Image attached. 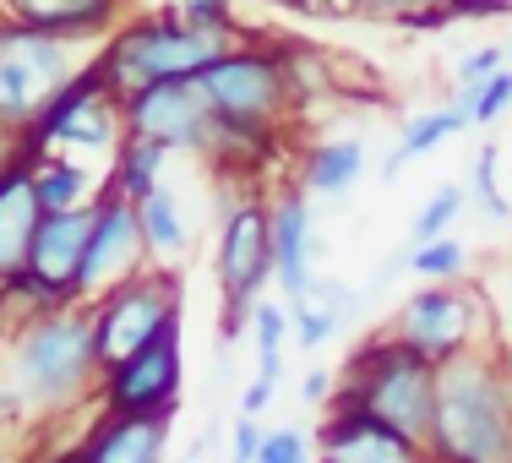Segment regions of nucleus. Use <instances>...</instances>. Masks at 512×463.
I'll return each instance as SVG.
<instances>
[{"label":"nucleus","instance_id":"obj_10","mask_svg":"<svg viewBox=\"0 0 512 463\" xmlns=\"http://www.w3.org/2000/svg\"><path fill=\"white\" fill-rule=\"evenodd\" d=\"M120 120H126V137L158 142L164 153L207 148V142H213V109H207L197 77L137 88L131 99H120Z\"/></svg>","mask_w":512,"mask_h":463},{"label":"nucleus","instance_id":"obj_13","mask_svg":"<svg viewBox=\"0 0 512 463\" xmlns=\"http://www.w3.org/2000/svg\"><path fill=\"white\" fill-rule=\"evenodd\" d=\"M474 306L463 289H447V284H431L398 311V344H409L414 355H425L431 365H447L469 349V333H474Z\"/></svg>","mask_w":512,"mask_h":463},{"label":"nucleus","instance_id":"obj_2","mask_svg":"<svg viewBox=\"0 0 512 463\" xmlns=\"http://www.w3.org/2000/svg\"><path fill=\"white\" fill-rule=\"evenodd\" d=\"M11 376H17V404L39 414L77 409L88 382L104 376L93 349V306L22 316L11 338Z\"/></svg>","mask_w":512,"mask_h":463},{"label":"nucleus","instance_id":"obj_17","mask_svg":"<svg viewBox=\"0 0 512 463\" xmlns=\"http://www.w3.org/2000/svg\"><path fill=\"white\" fill-rule=\"evenodd\" d=\"M164 442H169V420H158V414H109L88 436L77 463H158Z\"/></svg>","mask_w":512,"mask_h":463},{"label":"nucleus","instance_id":"obj_19","mask_svg":"<svg viewBox=\"0 0 512 463\" xmlns=\"http://www.w3.org/2000/svg\"><path fill=\"white\" fill-rule=\"evenodd\" d=\"M355 289H344V284H333V278H316V284L306 289V300H295V333H300V344L316 349V344H327V338L338 333V327L349 322V311H355Z\"/></svg>","mask_w":512,"mask_h":463},{"label":"nucleus","instance_id":"obj_27","mask_svg":"<svg viewBox=\"0 0 512 463\" xmlns=\"http://www.w3.org/2000/svg\"><path fill=\"white\" fill-rule=\"evenodd\" d=\"M507 104H512V66H502L491 82H480L474 93H458V109L469 115V126H491V120H502Z\"/></svg>","mask_w":512,"mask_h":463},{"label":"nucleus","instance_id":"obj_35","mask_svg":"<svg viewBox=\"0 0 512 463\" xmlns=\"http://www.w3.org/2000/svg\"><path fill=\"white\" fill-rule=\"evenodd\" d=\"M273 387H278V382H267V376H251V387L240 393V414H251V420H256V414L273 404Z\"/></svg>","mask_w":512,"mask_h":463},{"label":"nucleus","instance_id":"obj_9","mask_svg":"<svg viewBox=\"0 0 512 463\" xmlns=\"http://www.w3.org/2000/svg\"><path fill=\"white\" fill-rule=\"evenodd\" d=\"M218 284H224V333H240L256 311L262 284H273V207L235 202L218 240Z\"/></svg>","mask_w":512,"mask_h":463},{"label":"nucleus","instance_id":"obj_25","mask_svg":"<svg viewBox=\"0 0 512 463\" xmlns=\"http://www.w3.org/2000/svg\"><path fill=\"white\" fill-rule=\"evenodd\" d=\"M409 273L431 278V284H453V278L463 273V246L453 235L425 240V246H409Z\"/></svg>","mask_w":512,"mask_h":463},{"label":"nucleus","instance_id":"obj_31","mask_svg":"<svg viewBox=\"0 0 512 463\" xmlns=\"http://www.w3.org/2000/svg\"><path fill=\"white\" fill-rule=\"evenodd\" d=\"M474 197L485 202V213L491 218H507V202H502V191H496V148H480L474 153Z\"/></svg>","mask_w":512,"mask_h":463},{"label":"nucleus","instance_id":"obj_28","mask_svg":"<svg viewBox=\"0 0 512 463\" xmlns=\"http://www.w3.org/2000/svg\"><path fill=\"white\" fill-rule=\"evenodd\" d=\"M355 11H371V17H398L414 22V28H436V22L453 17L447 0H355Z\"/></svg>","mask_w":512,"mask_h":463},{"label":"nucleus","instance_id":"obj_4","mask_svg":"<svg viewBox=\"0 0 512 463\" xmlns=\"http://www.w3.org/2000/svg\"><path fill=\"white\" fill-rule=\"evenodd\" d=\"M224 50H229V39L191 33L186 22H180V11H153V17L131 22L126 33H115L93 66L104 71V82H109L115 99H131V93L148 88V82L202 77Z\"/></svg>","mask_w":512,"mask_h":463},{"label":"nucleus","instance_id":"obj_24","mask_svg":"<svg viewBox=\"0 0 512 463\" xmlns=\"http://www.w3.org/2000/svg\"><path fill=\"white\" fill-rule=\"evenodd\" d=\"M164 148L158 142H142V137H126L115 148V175L104 180L109 191H120L126 202H142V197H153L158 191V164H164Z\"/></svg>","mask_w":512,"mask_h":463},{"label":"nucleus","instance_id":"obj_7","mask_svg":"<svg viewBox=\"0 0 512 463\" xmlns=\"http://www.w3.org/2000/svg\"><path fill=\"white\" fill-rule=\"evenodd\" d=\"M213 126H235V131H267L278 126V115L289 109V82H284V60L278 50H224L213 66L197 77Z\"/></svg>","mask_w":512,"mask_h":463},{"label":"nucleus","instance_id":"obj_11","mask_svg":"<svg viewBox=\"0 0 512 463\" xmlns=\"http://www.w3.org/2000/svg\"><path fill=\"white\" fill-rule=\"evenodd\" d=\"M142 224H137V202H126L120 191H99L93 202V235L77 267V300H104L115 284H126L142 267Z\"/></svg>","mask_w":512,"mask_h":463},{"label":"nucleus","instance_id":"obj_32","mask_svg":"<svg viewBox=\"0 0 512 463\" xmlns=\"http://www.w3.org/2000/svg\"><path fill=\"white\" fill-rule=\"evenodd\" d=\"M311 458V447H306V436L300 431H267L262 436V447H256V463H306Z\"/></svg>","mask_w":512,"mask_h":463},{"label":"nucleus","instance_id":"obj_30","mask_svg":"<svg viewBox=\"0 0 512 463\" xmlns=\"http://www.w3.org/2000/svg\"><path fill=\"white\" fill-rule=\"evenodd\" d=\"M502 66H507V55H502V50H469V55H463L458 66H453V77H458V93H474L480 82H491Z\"/></svg>","mask_w":512,"mask_h":463},{"label":"nucleus","instance_id":"obj_14","mask_svg":"<svg viewBox=\"0 0 512 463\" xmlns=\"http://www.w3.org/2000/svg\"><path fill=\"white\" fill-rule=\"evenodd\" d=\"M420 442H409L404 431H393L387 420L365 409H344L338 404L322 425V463H425Z\"/></svg>","mask_w":512,"mask_h":463},{"label":"nucleus","instance_id":"obj_1","mask_svg":"<svg viewBox=\"0 0 512 463\" xmlns=\"http://www.w3.org/2000/svg\"><path fill=\"white\" fill-rule=\"evenodd\" d=\"M425 453L442 463H512V365L463 349L436 365V414Z\"/></svg>","mask_w":512,"mask_h":463},{"label":"nucleus","instance_id":"obj_3","mask_svg":"<svg viewBox=\"0 0 512 463\" xmlns=\"http://www.w3.org/2000/svg\"><path fill=\"white\" fill-rule=\"evenodd\" d=\"M344 409H365L404 431L409 442H431V414H436V365L414 355L398 338H376L365 344L349 365V387L338 398Z\"/></svg>","mask_w":512,"mask_h":463},{"label":"nucleus","instance_id":"obj_39","mask_svg":"<svg viewBox=\"0 0 512 463\" xmlns=\"http://www.w3.org/2000/svg\"><path fill=\"white\" fill-rule=\"evenodd\" d=\"M507 66H512V55H507Z\"/></svg>","mask_w":512,"mask_h":463},{"label":"nucleus","instance_id":"obj_29","mask_svg":"<svg viewBox=\"0 0 512 463\" xmlns=\"http://www.w3.org/2000/svg\"><path fill=\"white\" fill-rule=\"evenodd\" d=\"M180 22L207 39H229V0H180Z\"/></svg>","mask_w":512,"mask_h":463},{"label":"nucleus","instance_id":"obj_5","mask_svg":"<svg viewBox=\"0 0 512 463\" xmlns=\"http://www.w3.org/2000/svg\"><path fill=\"white\" fill-rule=\"evenodd\" d=\"M180 327V284L169 267H137L126 284H115L93 306V349L99 371H115L120 360L142 355L158 333Z\"/></svg>","mask_w":512,"mask_h":463},{"label":"nucleus","instance_id":"obj_20","mask_svg":"<svg viewBox=\"0 0 512 463\" xmlns=\"http://www.w3.org/2000/svg\"><path fill=\"white\" fill-rule=\"evenodd\" d=\"M360 175H365V142L360 137H333V142H322V148H311L300 180H306L311 197H344Z\"/></svg>","mask_w":512,"mask_h":463},{"label":"nucleus","instance_id":"obj_15","mask_svg":"<svg viewBox=\"0 0 512 463\" xmlns=\"http://www.w3.org/2000/svg\"><path fill=\"white\" fill-rule=\"evenodd\" d=\"M311 257H316V229H311V202L300 191H284L273 202V284L295 300H306V289L316 284L311 273Z\"/></svg>","mask_w":512,"mask_h":463},{"label":"nucleus","instance_id":"obj_21","mask_svg":"<svg viewBox=\"0 0 512 463\" xmlns=\"http://www.w3.org/2000/svg\"><path fill=\"white\" fill-rule=\"evenodd\" d=\"M137 224H142V251H148V257H158V267L186 251V218H180L175 191L158 186L153 197H142V202H137Z\"/></svg>","mask_w":512,"mask_h":463},{"label":"nucleus","instance_id":"obj_6","mask_svg":"<svg viewBox=\"0 0 512 463\" xmlns=\"http://www.w3.org/2000/svg\"><path fill=\"white\" fill-rule=\"evenodd\" d=\"M71 77H77V60L66 39L0 22V126L6 131H28Z\"/></svg>","mask_w":512,"mask_h":463},{"label":"nucleus","instance_id":"obj_23","mask_svg":"<svg viewBox=\"0 0 512 463\" xmlns=\"http://www.w3.org/2000/svg\"><path fill=\"white\" fill-rule=\"evenodd\" d=\"M33 169V191H39V207L44 213H66V207H88V169L71 164V158H28Z\"/></svg>","mask_w":512,"mask_h":463},{"label":"nucleus","instance_id":"obj_22","mask_svg":"<svg viewBox=\"0 0 512 463\" xmlns=\"http://www.w3.org/2000/svg\"><path fill=\"white\" fill-rule=\"evenodd\" d=\"M469 126V115H463L458 104H442V109H425V115H414L404 131H398V153L387 158V180H398V169L409 164V158H420V153H431V148H442L453 131Z\"/></svg>","mask_w":512,"mask_h":463},{"label":"nucleus","instance_id":"obj_36","mask_svg":"<svg viewBox=\"0 0 512 463\" xmlns=\"http://www.w3.org/2000/svg\"><path fill=\"white\" fill-rule=\"evenodd\" d=\"M453 6V17H502L512 11V0H447Z\"/></svg>","mask_w":512,"mask_h":463},{"label":"nucleus","instance_id":"obj_37","mask_svg":"<svg viewBox=\"0 0 512 463\" xmlns=\"http://www.w3.org/2000/svg\"><path fill=\"white\" fill-rule=\"evenodd\" d=\"M300 398H306V404H327V398H333V371H311Z\"/></svg>","mask_w":512,"mask_h":463},{"label":"nucleus","instance_id":"obj_34","mask_svg":"<svg viewBox=\"0 0 512 463\" xmlns=\"http://www.w3.org/2000/svg\"><path fill=\"white\" fill-rule=\"evenodd\" d=\"M229 436H235V458H229V463H256L262 431H256V420H251V414H240V420H235V431H229Z\"/></svg>","mask_w":512,"mask_h":463},{"label":"nucleus","instance_id":"obj_38","mask_svg":"<svg viewBox=\"0 0 512 463\" xmlns=\"http://www.w3.org/2000/svg\"><path fill=\"white\" fill-rule=\"evenodd\" d=\"M11 316H17V311H11L6 289H0V344H6V333H11Z\"/></svg>","mask_w":512,"mask_h":463},{"label":"nucleus","instance_id":"obj_8","mask_svg":"<svg viewBox=\"0 0 512 463\" xmlns=\"http://www.w3.org/2000/svg\"><path fill=\"white\" fill-rule=\"evenodd\" d=\"M120 99L109 93L104 71L88 66L55 93V104L22 131V158H44L60 148H120Z\"/></svg>","mask_w":512,"mask_h":463},{"label":"nucleus","instance_id":"obj_33","mask_svg":"<svg viewBox=\"0 0 512 463\" xmlns=\"http://www.w3.org/2000/svg\"><path fill=\"white\" fill-rule=\"evenodd\" d=\"M251 333H256V349H284L289 311H284V306H262V300H256V311H251Z\"/></svg>","mask_w":512,"mask_h":463},{"label":"nucleus","instance_id":"obj_12","mask_svg":"<svg viewBox=\"0 0 512 463\" xmlns=\"http://www.w3.org/2000/svg\"><path fill=\"white\" fill-rule=\"evenodd\" d=\"M175 393H180V327L158 333L142 355L104 371V409L109 414H158V420H175Z\"/></svg>","mask_w":512,"mask_h":463},{"label":"nucleus","instance_id":"obj_26","mask_svg":"<svg viewBox=\"0 0 512 463\" xmlns=\"http://www.w3.org/2000/svg\"><path fill=\"white\" fill-rule=\"evenodd\" d=\"M458 213H463V186H436L431 202L420 207V218H414L409 240H414V246H425V240H442L447 229H453Z\"/></svg>","mask_w":512,"mask_h":463},{"label":"nucleus","instance_id":"obj_16","mask_svg":"<svg viewBox=\"0 0 512 463\" xmlns=\"http://www.w3.org/2000/svg\"><path fill=\"white\" fill-rule=\"evenodd\" d=\"M39 191H33V169L28 158L0 169V289L28 267V251H33V235H39Z\"/></svg>","mask_w":512,"mask_h":463},{"label":"nucleus","instance_id":"obj_18","mask_svg":"<svg viewBox=\"0 0 512 463\" xmlns=\"http://www.w3.org/2000/svg\"><path fill=\"white\" fill-rule=\"evenodd\" d=\"M6 11V22H22V28H39L71 44L82 33H99L115 17V0H6Z\"/></svg>","mask_w":512,"mask_h":463}]
</instances>
